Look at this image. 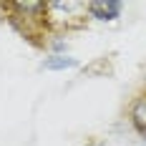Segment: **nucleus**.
Instances as JSON below:
<instances>
[{
  "instance_id": "nucleus-2",
  "label": "nucleus",
  "mask_w": 146,
  "mask_h": 146,
  "mask_svg": "<svg viewBox=\"0 0 146 146\" xmlns=\"http://www.w3.org/2000/svg\"><path fill=\"white\" fill-rule=\"evenodd\" d=\"M43 66L48 68V71H66V68H76V66H78V60H76V58H68V56H60V53H56V56L45 58Z\"/></svg>"
},
{
  "instance_id": "nucleus-6",
  "label": "nucleus",
  "mask_w": 146,
  "mask_h": 146,
  "mask_svg": "<svg viewBox=\"0 0 146 146\" xmlns=\"http://www.w3.org/2000/svg\"><path fill=\"white\" fill-rule=\"evenodd\" d=\"M93 146H101V144H93Z\"/></svg>"
},
{
  "instance_id": "nucleus-4",
  "label": "nucleus",
  "mask_w": 146,
  "mask_h": 146,
  "mask_svg": "<svg viewBox=\"0 0 146 146\" xmlns=\"http://www.w3.org/2000/svg\"><path fill=\"white\" fill-rule=\"evenodd\" d=\"M15 10H23V13H40V10H45V3H15Z\"/></svg>"
},
{
  "instance_id": "nucleus-5",
  "label": "nucleus",
  "mask_w": 146,
  "mask_h": 146,
  "mask_svg": "<svg viewBox=\"0 0 146 146\" xmlns=\"http://www.w3.org/2000/svg\"><path fill=\"white\" fill-rule=\"evenodd\" d=\"M53 48H56V50H66V43H63V40H56V43H53Z\"/></svg>"
},
{
  "instance_id": "nucleus-3",
  "label": "nucleus",
  "mask_w": 146,
  "mask_h": 146,
  "mask_svg": "<svg viewBox=\"0 0 146 146\" xmlns=\"http://www.w3.org/2000/svg\"><path fill=\"white\" fill-rule=\"evenodd\" d=\"M131 118H133V123H136V129L146 131V96H144V98H139V101L133 103Z\"/></svg>"
},
{
  "instance_id": "nucleus-1",
  "label": "nucleus",
  "mask_w": 146,
  "mask_h": 146,
  "mask_svg": "<svg viewBox=\"0 0 146 146\" xmlns=\"http://www.w3.org/2000/svg\"><path fill=\"white\" fill-rule=\"evenodd\" d=\"M88 10L98 20H113L121 13V3L118 0H93V3H88Z\"/></svg>"
}]
</instances>
